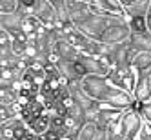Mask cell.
I'll use <instances>...</instances> for the list:
<instances>
[{
	"label": "cell",
	"instance_id": "1",
	"mask_svg": "<svg viewBox=\"0 0 151 140\" xmlns=\"http://www.w3.org/2000/svg\"><path fill=\"white\" fill-rule=\"evenodd\" d=\"M133 69L138 71L140 75L151 73V55L149 53H138L133 58Z\"/></svg>",
	"mask_w": 151,
	"mask_h": 140
},
{
	"label": "cell",
	"instance_id": "2",
	"mask_svg": "<svg viewBox=\"0 0 151 140\" xmlns=\"http://www.w3.org/2000/svg\"><path fill=\"white\" fill-rule=\"evenodd\" d=\"M96 133H99V127H96L95 122H86L82 127H80V131L77 135V140H93L96 136Z\"/></svg>",
	"mask_w": 151,
	"mask_h": 140
},
{
	"label": "cell",
	"instance_id": "3",
	"mask_svg": "<svg viewBox=\"0 0 151 140\" xmlns=\"http://www.w3.org/2000/svg\"><path fill=\"white\" fill-rule=\"evenodd\" d=\"M131 27H133L135 33H144L146 27H147V24H146L144 17H135V18L131 20Z\"/></svg>",
	"mask_w": 151,
	"mask_h": 140
},
{
	"label": "cell",
	"instance_id": "4",
	"mask_svg": "<svg viewBox=\"0 0 151 140\" xmlns=\"http://www.w3.org/2000/svg\"><path fill=\"white\" fill-rule=\"evenodd\" d=\"M93 140H109L107 131H106V129H99V133H96V136H95Z\"/></svg>",
	"mask_w": 151,
	"mask_h": 140
},
{
	"label": "cell",
	"instance_id": "5",
	"mask_svg": "<svg viewBox=\"0 0 151 140\" xmlns=\"http://www.w3.org/2000/svg\"><path fill=\"white\" fill-rule=\"evenodd\" d=\"M20 2H22L26 7H31V6H33L35 4V0H20Z\"/></svg>",
	"mask_w": 151,
	"mask_h": 140
}]
</instances>
